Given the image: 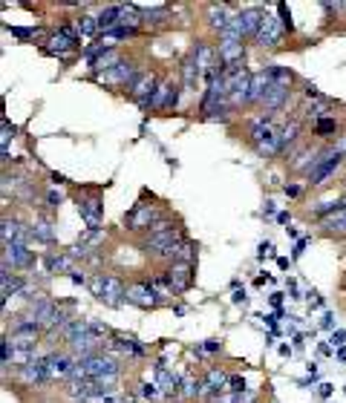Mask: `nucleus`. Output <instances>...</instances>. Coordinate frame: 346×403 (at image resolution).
I'll list each match as a JSON object with an SVG mask.
<instances>
[{"label":"nucleus","instance_id":"2","mask_svg":"<svg viewBox=\"0 0 346 403\" xmlns=\"http://www.w3.org/2000/svg\"><path fill=\"white\" fill-rule=\"evenodd\" d=\"M165 219V214L156 208V205H133L127 214H124V225H127V231H133V234H142V231H153V225H159Z\"/></svg>","mask_w":346,"mask_h":403},{"label":"nucleus","instance_id":"10","mask_svg":"<svg viewBox=\"0 0 346 403\" xmlns=\"http://www.w3.org/2000/svg\"><path fill=\"white\" fill-rule=\"evenodd\" d=\"M168 286L173 294H185L190 286H193V265L190 262H176V265H168Z\"/></svg>","mask_w":346,"mask_h":403},{"label":"nucleus","instance_id":"45","mask_svg":"<svg viewBox=\"0 0 346 403\" xmlns=\"http://www.w3.org/2000/svg\"><path fill=\"white\" fill-rule=\"evenodd\" d=\"M268 325H271V331H277V314H268V317H263Z\"/></svg>","mask_w":346,"mask_h":403},{"label":"nucleus","instance_id":"21","mask_svg":"<svg viewBox=\"0 0 346 403\" xmlns=\"http://www.w3.org/2000/svg\"><path fill=\"white\" fill-rule=\"evenodd\" d=\"M18 377L24 380V383H46L49 380V375H46V363H44V357H38V360H32L29 366H24V369H18Z\"/></svg>","mask_w":346,"mask_h":403},{"label":"nucleus","instance_id":"26","mask_svg":"<svg viewBox=\"0 0 346 403\" xmlns=\"http://www.w3.org/2000/svg\"><path fill=\"white\" fill-rule=\"evenodd\" d=\"M297 136H300V121H289L280 132H277V147H280V153H283L292 142H297Z\"/></svg>","mask_w":346,"mask_h":403},{"label":"nucleus","instance_id":"3","mask_svg":"<svg viewBox=\"0 0 346 403\" xmlns=\"http://www.w3.org/2000/svg\"><path fill=\"white\" fill-rule=\"evenodd\" d=\"M346 156H343V150H337V147H326L323 153H320V162L312 167V173L306 176L309 179V184L312 187H317V184H323L337 167H340V162H343Z\"/></svg>","mask_w":346,"mask_h":403},{"label":"nucleus","instance_id":"34","mask_svg":"<svg viewBox=\"0 0 346 403\" xmlns=\"http://www.w3.org/2000/svg\"><path fill=\"white\" fill-rule=\"evenodd\" d=\"M9 32H12L15 38H35V35H38V29H21V26H12Z\"/></svg>","mask_w":346,"mask_h":403},{"label":"nucleus","instance_id":"31","mask_svg":"<svg viewBox=\"0 0 346 403\" xmlns=\"http://www.w3.org/2000/svg\"><path fill=\"white\" fill-rule=\"evenodd\" d=\"M225 389H228V392H234V394H243V392H245V380H243L240 375H231Z\"/></svg>","mask_w":346,"mask_h":403},{"label":"nucleus","instance_id":"13","mask_svg":"<svg viewBox=\"0 0 346 403\" xmlns=\"http://www.w3.org/2000/svg\"><path fill=\"white\" fill-rule=\"evenodd\" d=\"M0 236H4V245H29L32 239V228H26L18 219L4 216V228H0Z\"/></svg>","mask_w":346,"mask_h":403},{"label":"nucleus","instance_id":"49","mask_svg":"<svg viewBox=\"0 0 346 403\" xmlns=\"http://www.w3.org/2000/svg\"><path fill=\"white\" fill-rule=\"evenodd\" d=\"M343 392H346V389H343Z\"/></svg>","mask_w":346,"mask_h":403},{"label":"nucleus","instance_id":"27","mask_svg":"<svg viewBox=\"0 0 346 403\" xmlns=\"http://www.w3.org/2000/svg\"><path fill=\"white\" fill-rule=\"evenodd\" d=\"M32 239L52 245V242H55V231H52V225H49V222H35V225H32Z\"/></svg>","mask_w":346,"mask_h":403},{"label":"nucleus","instance_id":"48","mask_svg":"<svg viewBox=\"0 0 346 403\" xmlns=\"http://www.w3.org/2000/svg\"><path fill=\"white\" fill-rule=\"evenodd\" d=\"M277 222H280V225H289V214H277Z\"/></svg>","mask_w":346,"mask_h":403},{"label":"nucleus","instance_id":"19","mask_svg":"<svg viewBox=\"0 0 346 403\" xmlns=\"http://www.w3.org/2000/svg\"><path fill=\"white\" fill-rule=\"evenodd\" d=\"M320 231L326 236H346V205H340L335 214H329L323 222H320Z\"/></svg>","mask_w":346,"mask_h":403},{"label":"nucleus","instance_id":"20","mask_svg":"<svg viewBox=\"0 0 346 403\" xmlns=\"http://www.w3.org/2000/svg\"><path fill=\"white\" fill-rule=\"evenodd\" d=\"M271 84H274V81H271V75H268L265 70L254 73V75H251V90H248V104H263V98H265V93H268Z\"/></svg>","mask_w":346,"mask_h":403},{"label":"nucleus","instance_id":"7","mask_svg":"<svg viewBox=\"0 0 346 403\" xmlns=\"http://www.w3.org/2000/svg\"><path fill=\"white\" fill-rule=\"evenodd\" d=\"M142 75V70H138V66L133 63V61H127V58H121L116 66L110 73H104L98 81L101 84H113V87H124V90H130L133 84H136V78Z\"/></svg>","mask_w":346,"mask_h":403},{"label":"nucleus","instance_id":"12","mask_svg":"<svg viewBox=\"0 0 346 403\" xmlns=\"http://www.w3.org/2000/svg\"><path fill=\"white\" fill-rule=\"evenodd\" d=\"M44 363H46V375H49V380H63V377L73 375V369H76L78 360H73V357L63 355V352H52V355L44 357Z\"/></svg>","mask_w":346,"mask_h":403},{"label":"nucleus","instance_id":"33","mask_svg":"<svg viewBox=\"0 0 346 403\" xmlns=\"http://www.w3.org/2000/svg\"><path fill=\"white\" fill-rule=\"evenodd\" d=\"M61 202H63V196H61L58 190H46V208L58 211V208H61Z\"/></svg>","mask_w":346,"mask_h":403},{"label":"nucleus","instance_id":"30","mask_svg":"<svg viewBox=\"0 0 346 403\" xmlns=\"http://www.w3.org/2000/svg\"><path fill=\"white\" fill-rule=\"evenodd\" d=\"M15 132H18V127H15V124H9V121L4 118V136H0V147H9V139L15 136Z\"/></svg>","mask_w":346,"mask_h":403},{"label":"nucleus","instance_id":"42","mask_svg":"<svg viewBox=\"0 0 346 403\" xmlns=\"http://www.w3.org/2000/svg\"><path fill=\"white\" fill-rule=\"evenodd\" d=\"M283 190H286V196H292V199H295V196H300V187H297V184H286Z\"/></svg>","mask_w":346,"mask_h":403},{"label":"nucleus","instance_id":"5","mask_svg":"<svg viewBox=\"0 0 346 403\" xmlns=\"http://www.w3.org/2000/svg\"><path fill=\"white\" fill-rule=\"evenodd\" d=\"M127 303H130V305H138V308H145V311H151V308H159L165 300H162V294L151 286V280H142V283L127 286Z\"/></svg>","mask_w":346,"mask_h":403},{"label":"nucleus","instance_id":"11","mask_svg":"<svg viewBox=\"0 0 346 403\" xmlns=\"http://www.w3.org/2000/svg\"><path fill=\"white\" fill-rule=\"evenodd\" d=\"M12 265V271H26L35 265V253L26 245H4V268Z\"/></svg>","mask_w":346,"mask_h":403},{"label":"nucleus","instance_id":"28","mask_svg":"<svg viewBox=\"0 0 346 403\" xmlns=\"http://www.w3.org/2000/svg\"><path fill=\"white\" fill-rule=\"evenodd\" d=\"M335 130H337L335 118H317V124H315V130H312V136H320V139H326V136H332Z\"/></svg>","mask_w":346,"mask_h":403},{"label":"nucleus","instance_id":"1","mask_svg":"<svg viewBox=\"0 0 346 403\" xmlns=\"http://www.w3.org/2000/svg\"><path fill=\"white\" fill-rule=\"evenodd\" d=\"M90 288H93L96 300L110 305V308H121L127 303V286L113 274H96L90 280Z\"/></svg>","mask_w":346,"mask_h":403},{"label":"nucleus","instance_id":"40","mask_svg":"<svg viewBox=\"0 0 346 403\" xmlns=\"http://www.w3.org/2000/svg\"><path fill=\"white\" fill-rule=\"evenodd\" d=\"M306 245H309V239H297V245H295V259H297V256H303Z\"/></svg>","mask_w":346,"mask_h":403},{"label":"nucleus","instance_id":"22","mask_svg":"<svg viewBox=\"0 0 346 403\" xmlns=\"http://www.w3.org/2000/svg\"><path fill=\"white\" fill-rule=\"evenodd\" d=\"M121 9H124V4H118V6H107L101 15H98V32H113V29H121Z\"/></svg>","mask_w":346,"mask_h":403},{"label":"nucleus","instance_id":"39","mask_svg":"<svg viewBox=\"0 0 346 403\" xmlns=\"http://www.w3.org/2000/svg\"><path fill=\"white\" fill-rule=\"evenodd\" d=\"M69 280H73L76 286H84V283H87V277H84L81 271H69Z\"/></svg>","mask_w":346,"mask_h":403},{"label":"nucleus","instance_id":"4","mask_svg":"<svg viewBox=\"0 0 346 403\" xmlns=\"http://www.w3.org/2000/svg\"><path fill=\"white\" fill-rule=\"evenodd\" d=\"M78 214H81V219L90 225V231H98L101 216H104V202H101L98 187H90V196L78 193Z\"/></svg>","mask_w":346,"mask_h":403},{"label":"nucleus","instance_id":"29","mask_svg":"<svg viewBox=\"0 0 346 403\" xmlns=\"http://www.w3.org/2000/svg\"><path fill=\"white\" fill-rule=\"evenodd\" d=\"M98 32V18H93V15H81L78 18V35H96Z\"/></svg>","mask_w":346,"mask_h":403},{"label":"nucleus","instance_id":"16","mask_svg":"<svg viewBox=\"0 0 346 403\" xmlns=\"http://www.w3.org/2000/svg\"><path fill=\"white\" fill-rule=\"evenodd\" d=\"M263 18H265V12L257 9V6L237 12V21H240V29H243V38H245V41H254V38H257V32H260V26H263Z\"/></svg>","mask_w":346,"mask_h":403},{"label":"nucleus","instance_id":"14","mask_svg":"<svg viewBox=\"0 0 346 403\" xmlns=\"http://www.w3.org/2000/svg\"><path fill=\"white\" fill-rule=\"evenodd\" d=\"M76 49H78V38H69V35H63L61 29L52 32V35L44 41V46H41L44 55H58V58H63L66 52H76Z\"/></svg>","mask_w":346,"mask_h":403},{"label":"nucleus","instance_id":"32","mask_svg":"<svg viewBox=\"0 0 346 403\" xmlns=\"http://www.w3.org/2000/svg\"><path fill=\"white\" fill-rule=\"evenodd\" d=\"M193 256H196V245L190 239H185L182 242V262H190L193 265Z\"/></svg>","mask_w":346,"mask_h":403},{"label":"nucleus","instance_id":"9","mask_svg":"<svg viewBox=\"0 0 346 403\" xmlns=\"http://www.w3.org/2000/svg\"><path fill=\"white\" fill-rule=\"evenodd\" d=\"M283 32H286V29H283L280 18L265 12V18H263V26H260V32H257L254 43H257L260 49H274V46H280V41H283Z\"/></svg>","mask_w":346,"mask_h":403},{"label":"nucleus","instance_id":"25","mask_svg":"<svg viewBox=\"0 0 346 403\" xmlns=\"http://www.w3.org/2000/svg\"><path fill=\"white\" fill-rule=\"evenodd\" d=\"M173 84H176L173 78L162 81V84H159V90H156V95L151 98V107H148V110H153V112H159V110H162V112H165V107H168V98H171V93H173Z\"/></svg>","mask_w":346,"mask_h":403},{"label":"nucleus","instance_id":"35","mask_svg":"<svg viewBox=\"0 0 346 403\" xmlns=\"http://www.w3.org/2000/svg\"><path fill=\"white\" fill-rule=\"evenodd\" d=\"M156 394H159L156 383H142V397H156Z\"/></svg>","mask_w":346,"mask_h":403},{"label":"nucleus","instance_id":"8","mask_svg":"<svg viewBox=\"0 0 346 403\" xmlns=\"http://www.w3.org/2000/svg\"><path fill=\"white\" fill-rule=\"evenodd\" d=\"M156 90H159V81H156V73L151 70H145L142 75H138L136 78V84L127 90V95H130V101H136L138 107H142V110H148L151 107V98L156 95Z\"/></svg>","mask_w":346,"mask_h":403},{"label":"nucleus","instance_id":"37","mask_svg":"<svg viewBox=\"0 0 346 403\" xmlns=\"http://www.w3.org/2000/svg\"><path fill=\"white\" fill-rule=\"evenodd\" d=\"M245 300H248V297H245V291H240V288L231 294V303H234V305H245Z\"/></svg>","mask_w":346,"mask_h":403},{"label":"nucleus","instance_id":"47","mask_svg":"<svg viewBox=\"0 0 346 403\" xmlns=\"http://www.w3.org/2000/svg\"><path fill=\"white\" fill-rule=\"evenodd\" d=\"M263 214H265V216H271V214H274V202H265V208H263Z\"/></svg>","mask_w":346,"mask_h":403},{"label":"nucleus","instance_id":"24","mask_svg":"<svg viewBox=\"0 0 346 403\" xmlns=\"http://www.w3.org/2000/svg\"><path fill=\"white\" fill-rule=\"evenodd\" d=\"M44 265H46V274L73 271V259H69V253H46L44 256Z\"/></svg>","mask_w":346,"mask_h":403},{"label":"nucleus","instance_id":"15","mask_svg":"<svg viewBox=\"0 0 346 403\" xmlns=\"http://www.w3.org/2000/svg\"><path fill=\"white\" fill-rule=\"evenodd\" d=\"M289 93H292V87H286V84H271L268 87V93H265V98H263V112L265 115H274V112H280L283 107H286V101H289Z\"/></svg>","mask_w":346,"mask_h":403},{"label":"nucleus","instance_id":"17","mask_svg":"<svg viewBox=\"0 0 346 403\" xmlns=\"http://www.w3.org/2000/svg\"><path fill=\"white\" fill-rule=\"evenodd\" d=\"M220 63L223 66H237L245 63V43L243 41H220Z\"/></svg>","mask_w":346,"mask_h":403},{"label":"nucleus","instance_id":"6","mask_svg":"<svg viewBox=\"0 0 346 403\" xmlns=\"http://www.w3.org/2000/svg\"><path fill=\"white\" fill-rule=\"evenodd\" d=\"M81 366H84V372H87V377L90 380H116L118 377V372H121V366L113 360V357H104V355H93V357H87V360H78Z\"/></svg>","mask_w":346,"mask_h":403},{"label":"nucleus","instance_id":"23","mask_svg":"<svg viewBox=\"0 0 346 403\" xmlns=\"http://www.w3.org/2000/svg\"><path fill=\"white\" fill-rule=\"evenodd\" d=\"M182 73H185V90H196V81L202 78V70H199V63H196V55L190 52L188 58H185V63H182Z\"/></svg>","mask_w":346,"mask_h":403},{"label":"nucleus","instance_id":"18","mask_svg":"<svg viewBox=\"0 0 346 403\" xmlns=\"http://www.w3.org/2000/svg\"><path fill=\"white\" fill-rule=\"evenodd\" d=\"M107 349H116V352L130 355V357H145V346H138L133 337H124V334H118V331H113V334H110Z\"/></svg>","mask_w":346,"mask_h":403},{"label":"nucleus","instance_id":"41","mask_svg":"<svg viewBox=\"0 0 346 403\" xmlns=\"http://www.w3.org/2000/svg\"><path fill=\"white\" fill-rule=\"evenodd\" d=\"M320 325H323V328H332V325H335V314H329V311H326V314H323V320H320Z\"/></svg>","mask_w":346,"mask_h":403},{"label":"nucleus","instance_id":"43","mask_svg":"<svg viewBox=\"0 0 346 403\" xmlns=\"http://www.w3.org/2000/svg\"><path fill=\"white\" fill-rule=\"evenodd\" d=\"M306 98H320V93H317V87H312V84H306Z\"/></svg>","mask_w":346,"mask_h":403},{"label":"nucleus","instance_id":"38","mask_svg":"<svg viewBox=\"0 0 346 403\" xmlns=\"http://www.w3.org/2000/svg\"><path fill=\"white\" fill-rule=\"evenodd\" d=\"M332 343H335V346H343V343H346V331H343V328L332 334Z\"/></svg>","mask_w":346,"mask_h":403},{"label":"nucleus","instance_id":"44","mask_svg":"<svg viewBox=\"0 0 346 403\" xmlns=\"http://www.w3.org/2000/svg\"><path fill=\"white\" fill-rule=\"evenodd\" d=\"M49 179H52L55 184H66V176H61V173H49Z\"/></svg>","mask_w":346,"mask_h":403},{"label":"nucleus","instance_id":"46","mask_svg":"<svg viewBox=\"0 0 346 403\" xmlns=\"http://www.w3.org/2000/svg\"><path fill=\"white\" fill-rule=\"evenodd\" d=\"M317 392H320V397H329V394H332V386H329V383H320Z\"/></svg>","mask_w":346,"mask_h":403},{"label":"nucleus","instance_id":"36","mask_svg":"<svg viewBox=\"0 0 346 403\" xmlns=\"http://www.w3.org/2000/svg\"><path fill=\"white\" fill-rule=\"evenodd\" d=\"M202 349H205V352H211V355H214V352H223V343H220V340H208V343H205Z\"/></svg>","mask_w":346,"mask_h":403}]
</instances>
